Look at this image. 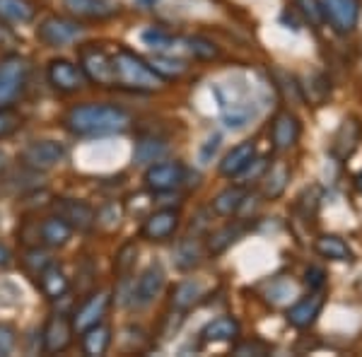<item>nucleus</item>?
I'll list each match as a JSON object with an SVG mask.
<instances>
[{
    "instance_id": "1",
    "label": "nucleus",
    "mask_w": 362,
    "mask_h": 357,
    "mask_svg": "<svg viewBox=\"0 0 362 357\" xmlns=\"http://www.w3.org/2000/svg\"><path fill=\"white\" fill-rule=\"evenodd\" d=\"M66 128L78 138L119 136L131 128V114L114 104H78L66 114Z\"/></svg>"
},
{
    "instance_id": "2",
    "label": "nucleus",
    "mask_w": 362,
    "mask_h": 357,
    "mask_svg": "<svg viewBox=\"0 0 362 357\" xmlns=\"http://www.w3.org/2000/svg\"><path fill=\"white\" fill-rule=\"evenodd\" d=\"M220 104V114L227 128L242 131L259 116V102L251 97L249 87L242 83H218L213 87Z\"/></svg>"
},
{
    "instance_id": "3",
    "label": "nucleus",
    "mask_w": 362,
    "mask_h": 357,
    "mask_svg": "<svg viewBox=\"0 0 362 357\" xmlns=\"http://www.w3.org/2000/svg\"><path fill=\"white\" fill-rule=\"evenodd\" d=\"M116 87H126L133 92H155L165 85V80L150 68L148 61H143L138 54L128 49H119L112 56Z\"/></svg>"
},
{
    "instance_id": "4",
    "label": "nucleus",
    "mask_w": 362,
    "mask_h": 357,
    "mask_svg": "<svg viewBox=\"0 0 362 357\" xmlns=\"http://www.w3.org/2000/svg\"><path fill=\"white\" fill-rule=\"evenodd\" d=\"M29 80V61L22 56H5L0 61V109L13 107L22 97Z\"/></svg>"
},
{
    "instance_id": "5",
    "label": "nucleus",
    "mask_w": 362,
    "mask_h": 357,
    "mask_svg": "<svg viewBox=\"0 0 362 357\" xmlns=\"http://www.w3.org/2000/svg\"><path fill=\"white\" fill-rule=\"evenodd\" d=\"M80 66L90 83L99 87H116V75H114V61L104 49H99L95 44H87L80 49Z\"/></svg>"
},
{
    "instance_id": "6",
    "label": "nucleus",
    "mask_w": 362,
    "mask_h": 357,
    "mask_svg": "<svg viewBox=\"0 0 362 357\" xmlns=\"http://www.w3.org/2000/svg\"><path fill=\"white\" fill-rule=\"evenodd\" d=\"M68 157V150L58 140H34L29 143L25 150L20 152L22 165L34 169V172H46V169H54L61 165Z\"/></svg>"
},
{
    "instance_id": "7",
    "label": "nucleus",
    "mask_w": 362,
    "mask_h": 357,
    "mask_svg": "<svg viewBox=\"0 0 362 357\" xmlns=\"http://www.w3.org/2000/svg\"><path fill=\"white\" fill-rule=\"evenodd\" d=\"M80 34H83V25H80V22L68 20V17H58V15L46 17L42 25L37 27L39 42H44L46 46H54V49L78 42Z\"/></svg>"
},
{
    "instance_id": "8",
    "label": "nucleus",
    "mask_w": 362,
    "mask_h": 357,
    "mask_svg": "<svg viewBox=\"0 0 362 357\" xmlns=\"http://www.w3.org/2000/svg\"><path fill=\"white\" fill-rule=\"evenodd\" d=\"M324 10V20L338 34L353 32L360 20V0H319Z\"/></svg>"
},
{
    "instance_id": "9",
    "label": "nucleus",
    "mask_w": 362,
    "mask_h": 357,
    "mask_svg": "<svg viewBox=\"0 0 362 357\" xmlns=\"http://www.w3.org/2000/svg\"><path fill=\"white\" fill-rule=\"evenodd\" d=\"M186 169L181 162H155L145 172V189L153 193H169L179 189Z\"/></svg>"
},
{
    "instance_id": "10",
    "label": "nucleus",
    "mask_w": 362,
    "mask_h": 357,
    "mask_svg": "<svg viewBox=\"0 0 362 357\" xmlns=\"http://www.w3.org/2000/svg\"><path fill=\"white\" fill-rule=\"evenodd\" d=\"M46 75H49V83L54 85L58 92H78L87 85L83 68H78L75 63L66 61V58L51 61Z\"/></svg>"
},
{
    "instance_id": "11",
    "label": "nucleus",
    "mask_w": 362,
    "mask_h": 357,
    "mask_svg": "<svg viewBox=\"0 0 362 357\" xmlns=\"http://www.w3.org/2000/svg\"><path fill=\"white\" fill-rule=\"evenodd\" d=\"M162 288H165V271L160 263H150L143 273H140L138 283L133 285V304L138 307H148L160 297Z\"/></svg>"
},
{
    "instance_id": "12",
    "label": "nucleus",
    "mask_w": 362,
    "mask_h": 357,
    "mask_svg": "<svg viewBox=\"0 0 362 357\" xmlns=\"http://www.w3.org/2000/svg\"><path fill=\"white\" fill-rule=\"evenodd\" d=\"M73 321L68 319V316L63 314H54L49 316V321H46L44 326V350L46 353H63V350H68V345L73 343Z\"/></svg>"
},
{
    "instance_id": "13",
    "label": "nucleus",
    "mask_w": 362,
    "mask_h": 357,
    "mask_svg": "<svg viewBox=\"0 0 362 357\" xmlns=\"http://www.w3.org/2000/svg\"><path fill=\"white\" fill-rule=\"evenodd\" d=\"M109 304H112V295H109V292H97V295H92L90 300L75 312L73 329L78 333H83L87 329H92V326L102 324V319L107 316Z\"/></svg>"
},
{
    "instance_id": "14",
    "label": "nucleus",
    "mask_w": 362,
    "mask_h": 357,
    "mask_svg": "<svg viewBox=\"0 0 362 357\" xmlns=\"http://www.w3.org/2000/svg\"><path fill=\"white\" fill-rule=\"evenodd\" d=\"M297 138H300V121H297V116L290 114V111H280V114H276V119H273V124H271L273 148L278 152L290 150L297 143Z\"/></svg>"
},
{
    "instance_id": "15",
    "label": "nucleus",
    "mask_w": 362,
    "mask_h": 357,
    "mask_svg": "<svg viewBox=\"0 0 362 357\" xmlns=\"http://www.w3.org/2000/svg\"><path fill=\"white\" fill-rule=\"evenodd\" d=\"M56 213L61 215L73 230L87 232V230H92V225H95V210L87 206V203L73 201V198H58Z\"/></svg>"
},
{
    "instance_id": "16",
    "label": "nucleus",
    "mask_w": 362,
    "mask_h": 357,
    "mask_svg": "<svg viewBox=\"0 0 362 357\" xmlns=\"http://www.w3.org/2000/svg\"><path fill=\"white\" fill-rule=\"evenodd\" d=\"M360 136H362V128L358 121L346 119L341 126H338V131L334 133V140H331V155H334L338 162H346L355 152V148H358Z\"/></svg>"
},
{
    "instance_id": "17",
    "label": "nucleus",
    "mask_w": 362,
    "mask_h": 357,
    "mask_svg": "<svg viewBox=\"0 0 362 357\" xmlns=\"http://www.w3.org/2000/svg\"><path fill=\"white\" fill-rule=\"evenodd\" d=\"M179 227V213L177 210H157L150 215L143 225V237L150 242H165L172 237Z\"/></svg>"
},
{
    "instance_id": "18",
    "label": "nucleus",
    "mask_w": 362,
    "mask_h": 357,
    "mask_svg": "<svg viewBox=\"0 0 362 357\" xmlns=\"http://www.w3.org/2000/svg\"><path fill=\"white\" fill-rule=\"evenodd\" d=\"M68 13L85 20H109L119 13V3L114 0H63Z\"/></svg>"
},
{
    "instance_id": "19",
    "label": "nucleus",
    "mask_w": 362,
    "mask_h": 357,
    "mask_svg": "<svg viewBox=\"0 0 362 357\" xmlns=\"http://www.w3.org/2000/svg\"><path fill=\"white\" fill-rule=\"evenodd\" d=\"M256 157V145L251 143H239L237 148H232L227 155L223 157L220 162V174L225 179H235V177H242L244 169H247Z\"/></svg>"
},
{
    "instance_id": "20",
    "label": "nucleus",
    "mask_w": 362,
    "mask_h": 357,
    "mask_svg": "<svg viewBox=\"0 0 362 357\" xmlns=\"http://www.w3.org/2000/svg\"><path fill=\"white\" fill-rule=\"evenodd\" d=\"M321 307H324V297L309 295V297H305V300L295 302L293 307L288 309L285 319H288V324L293 326V329H309V326L317 321Z\"/></svg>"
},
{
    "instance_id": "21",
    "label": "nucleus",
    "mask_w": 362,
    "mask_h": 357,
    "mask_svg": "<svg viewBox=\"0 0 362 357\" xmlns=\"http://www.w3.org/2000/svg\"><path fill=\"white\" fill-rule=\"evenodd\" d=\"M239 336V321L232 316H218V319L208 321L201 331V341L203 343H227L235 341Z\"/></svg>"
},
{
    "instance_id": "22",
    "label": "nucleus",
    "mask_w": 362,
    "mask_h": 357,
    "mask_svg": "<svg viewBox=\"0 0 362 357\" xmlns=\"http://www.w3.org/2000/svg\"><path fill=\"white\" fill-rule=\"evenodd\" d=\"M70 234H73V227H70L61 215L46 218V220H42V225H39V237H42V242L51 249L66 247Z\"/></svg>"
},
{
    "instance_id": "23",
    "label": "nucleus",
    "mask_w": 362,
    "mask_h": 357,
    "mask_svg": "<svg viewBox=\"0 0 362 357\" xmlns=\"http://www.w3.org/2000/svg\"><path fill=\"white\" fill-rule=\"evenodd\" d=\"M34 15L37 8L32 0H0V22L5 25H27Z\"/></svg>"
},
{
    "instance_id": "24",
    "label": "nucleus",
    "mask_w": 362,
    "mask_h": 357,
    "mask_svg": "<svg viewBox=\"0 0 362 357\" xmlns=\"http://www.w3.org/2000/svg\"><path fill=\"white\" fill-rule=\"evenodd\" d=\"M37 278H39V290H42L49 300H61L68 292V278L56 263H49Z\"/></svg>"
},
{
    "instance_id": "25",
    "label": "nucleus",
    "mask_w": 362,
    "mask_h": 357,
    "mask_svg": "<svg viewBox=\"0 0 362 357\" xmlns=\"http://www.w3.org/2000/svg\"><path fill=\"white\" fill-rule=\"evenodd\" d=\"M290 181V167L285 162H278V165L271 167V172L264 177V184H261V193H264L266 201H276L285 193Z\"/></svg>"
},
{
    "instance_id": "26",
    "label": "nucleus",
    "mask_w": 362,
    "mask_h": 357,
    "mask_svg": "<svg viewBox=\"0 0 362 357\" xmlns=\"http://www.w3.org/2000/svg\"><path fill=\"white\" fill-rule=\"evenodd\" d=\"M314 249H317L319 256H324V259L329 261H353V251L346 242H343L341 237H336V234H324V237L317 239V244H314Z\"/></svg>"
},
{
    "instance_id": "27",
    "label": "nucleus",
    "mask_w": 362,
    "mask_h": 357,
    "mask_svg": "<svg viewBox=\"0 0 362 357\" xmlns=\"http://www.w3.org/2000/svg\"><path fill=\"white\" fill-rule=\"evenodd\" d=\"M244 201H247V191L242 189V186H230V189L220 191L218 196L213 198V210L218 215H235L239 208L244 206Z\"/></svg>"
},
{
    "instance_id": "28",
    "label": "nucleus",
    "mask_w": 362,
    "mask_h": 357,
    "mask_svg": "<svg viewBox=\"0 0 362 357\" xmlns=\"http://www.w3.org/2000/svg\"><path fill=\"white\" fill-rule=\"evenodd\" d=\"M109 343H112V331H109L107 326L97 324V326H92V329L83 331L85 355H90V357L104 355V353H107V348H109Z\"/></svg>"
},
{
    "instance_id": "29",
    "label": "nucleus",
    "mask_w": 362,
    "mask_h": 357,
    "mask_svg": "<svg viewBox=\"0 0 362 357\" xmlns=\"http://www.w3.org/2000/svg\"><path fill=\"white\" fill-rule=\"evenodd\" d=\"M167 155V143L157 138H143L133 150V162L136 165H155Z\"/></svg>"
},
{
    "instance_id": "30",
    "label": "nucleus",
    "mask_w": 362,
    "mask_h": 357,
    "mask_svg": "<svg viewBox=\"0 0 362 357\" xmlns=\"http://www.w3.org/2000/svg\"><path fill=\"white\" fill-rule=\"evenodd\" d=\"M244 234V225L242 222H227V225L223 227V230H218L210 237V242H208V251L210 254H223L225 249H230L232 244L237 242L239 237Z\"/></svg>"
},
{
    "instance_id": "31",
    "label": "nucleus",
    "mask_w": 362,
    "mask_h": 357,
    "mask_svg": "<svg viewBox=\"0 0 362 357\" xmlns=\"http://www.w3.org/2000/svg\"><path fill=\"white\" fill-rule=\"evenodd\" d=\"M148 63H150V68H153L162 80H177V78H181V75L186 73V70H189L186 61H181V58L165 56V54L153 56Z\"/></svg>"
},
{
    "instance_id": "32",
    "label": "nucleus",
    "mask_w": 362,
    "mask_h": 357,
    "mask_svg": "<svg viewBox=\"0 0 362 357\" xmlns=\"http://www.w3.org/2000/svg\"><path fill=\"white\" fill-rule=\"evenodd\" d=\"M201 292L203 290L196 280H184V283H179L172 292V307L177 309V312H186V309H191L201 300Z\"/></svg>"
},
{
    "instance_id": "33",
    "label": "nucleus",
    "mask_w": 362,
    "mask_h": 357,
    "mask_svg": "<svg viewBox=\"0 0 362 357\" xmlns=\"http://www.w3.org/2000/svg\"><path fill=\"white\" fill-rule=\"evenodd\" d=\"M140 37H143V42L148 44L150 49L162 51V54H172V51L181 44V39L172 37V34H167V32H162V29H145Z\"/></svg>"
},
{
    "instance_id": "34",
    "label": "nucleus",
    "mask_w": 362,
    "mask_h": 357,
    "mask_svg": "<svg viewBox=\"0 0 362 357\" xmlns=\"http://www.w3.org/2000/svg\"><path fill=\"white\" fill-rule=\"evenodd\" d=\"M198 263H201V247H198L194 239H189L177 251V266L181 271H189V268H196Z\"/></svg>"
},
{
    "instance_id": "35",
    "label": "nucleus",
    "mask_w": 362,
    "mask_h": 357,
    "mask_svg": "<svg viewBox=\"0 0 362 357\" xmlns=\"http://www.w3.org/2000/svg\"><path fill=\"white\" fill-rule=\"evenodd\" d=\"M184 44H186V49H189V54H194L196 58H201V61H213V58H218V46L203 37H189V39H184Z\"/></svg>"
},
{
    "instance_id": "36",
    "label": "nucleus",
    "mask_w": 362,
    "mask_h": 357,
    "mask_svg": "<svg viewBox=\"0 0 362 357\" xmlns=\"http://www.w3.org/2000/svg\"><path fill=\"white\" fill-rule=\"evenodd\" d=\"M121 218H124V210H121L119 203H109V206L99 210V215H95V225L104 227L107 232H114L121 225Z\"/></svg>"
},
{
    "instance_id": "37",
    "label": "nucleus",
    "mask_w": 362,
    "mask_h": 357,
    "mask_svg": "<svg viewBox=\"0 0 362 357\" xmlns=\"http://www.w3.org/2000/svg\"><path fill=\"white\" fill-rule=\"evenodd\" d=\"M307 83L312 85V92H307V99L309 102H314V104H321L326 97H329V92H331V85L326 83V78L324 75H319V73H314V75H309L307 78Z\"/></svg>"
},
{
    "instance_id": "38",
    "label": "nucleus",
    "mask_w": 362,
    "mask_h": 357,
    "mask_svg": "<svg viewBox=\"0 0 362 357\" xmlns=\"http://www.w3.org/2000/svg\"><path fill=\"white\" fill-rule=\"evenodd\" d=\"M20 116L15 114L10 107H3L0 109V140H5V138H10L13 133L20 128Z\"/></svg>"
},
{
    "instance_id": "39",
    "label": "nucleus",
    "mask_w": 362,
    "mask_h": 357,
    "mask_svg": "<svg viewBox=\"0 0 362 357\" xmlns=\"http://www.w3.org/2000/svg\"><path fill=\"white\" fill-rule=\"evenodd\" d=\"M290 297H295V285L288 283V280H280V283H273L268 288V302L273 304H283L288 302Z\"/></svg>"
},
{
    "instance_id": "40",
    "label": "nucleus",
    "mask_w": 362,
    "mask_h": 357,
    "mask_svg": "<svg viewBox=\"0 0 362 357\" xmlns=\"http://www.w3.org/2000/svg\"><path fill=\"white\" fill-rule=\"evenodd\" d=\"M297 5H300L302 15L309 20V25L319 27L321 22H324V10H321L319 0H297Z\"/></svg>"
},
{
    "instance_id": "41",
    "label": "nucleus",
    "mask_w": 362,
    "mask_h": 357,
    "mask_svg": "<svg viewBox=\"0 0 362 357\" xmlns=\"http://www.w3.org/2000/svg\"><path fill=\"white\" fill-rule=\"evenodd\" d=\"M136 256H138L136 244H126V247L119 251V256H116V271H119L121 275L131 273L133 263H136Z\"/></svg>"
},
{
    "instance_id": "42",
    "label": "nucleus",
    "mask_w": 362,
    "mask_h": 357,
    "mask_svg": "<svg viewBox=\"0 0 362 357\" xmlns=\"http://www.w3.org/2000/svg\"><path fill=\"white\" fill-rule=\"evenodd\" d=\"M49 263H51V256L49 254H44V251H39V249H32L27 254V259H25V268H27L29 273L39 275L46 266H49Z\"/></svg>"
},
{
    "instance_id": "43",
    "label": "nucleus",
    "mask_w": 362,
    "mask_h": 357,
    "mask_svg": "<svg viewBox=\"0 0 362 357\" xmlns=\"http://www.w3.org/2000/svg\"><path fill=\"white\" fill-rule=\"evenodd\" d=\"M305 283H307V288L314 290V292L324 290V285H326V271H324V268H319V266H309L307 271H305Z\"/></svg>"
},
{
    "instance_id": "44",
    "label": "nucleus",
    "mask_w": 362,
    "mask_h": 357,
    "mask_svg": "<svg viewBox=\"0 0 362 357\" xmlns=\"http://www.w3.org/2000/svg\"><path fill=\"white\" fill-rule=\"evenodd\" d=\"M17 338H15V329L13 326L0 324V355H10L15 348Z\"/></svg>"
},
{
    "instance_id": "45",
    "label": "nucleus",
    "mask_w": 362,
    "mask_h": 357,
    "mask_svg": "<svg viewBox=\"0 0 362 357\" xmlns=\"http://www.w3.org/2000/svg\"><path fill=\"white\" fill-rule=\"evenodd\" d=\"M268 345L264 341H244L235 345V355H266Z\"/></svg>"
},
{
    "instance_id": "46",
    "label": "nucleus",
    "mask_w": 362,
    "mask_h": 357,
    "mask_svg": "<svg viewBox=\"0 0 362 357\" xmlns=\"http://www.w3.org/2000/svg\"><path fill=\"white\" fill-rule=\"evenodd\" d=\"M220 148V136L215 133V136H210L208 140H206V145L201 148V160L203 162H208L210 160V155H215V150Z\"/></svg>"
},
{
    "instance_id": "47",
    "label": "nucleus",
    "mask_w": 362,
    "mask_h": 357,
    "mask_svg": "<svg viewBox=\"0 0 362 357\" xmlns=\"http://www.w3.org/2000/svg\"><path fill=\"white\" fill-rule=\"evenodd\" d=\"M8 263H10V251L0 244V266H8Z\"/></svg>"
},
{
    "instance_id": "48",
    "label": "nucleus",
    "mask_w": 362,
    "mask_h": 357,
    "mask_svg": "<svg viewBox=\"0 0 362 357\" xmlns=\"http://www.w3.org/2000/svg\"><path fill=\"white\" fill-rule=\"evenodd\" d=\"M358 189H360V193H362V172L358 174Z\"/></svg>"
}]
</instances>
